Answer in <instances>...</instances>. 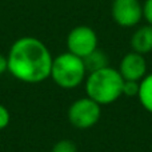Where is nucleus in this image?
<instances>
[{
	"label": "nucleus",
	"mask_w": 152,
	"mask_h": 152,
	"mask_svg": "<svg viewBox=\"0 0 152 152\" xmlns=\"http://www.w3.org/2000/svg\"><path fill=\"white\" fill-rule=\"evenodd\" d=\"M50 77L60 88H76L87 77V69L83 59L71 52L58 55L56 58H53Z\"/></svg>",
	"instance_id": "7ed1b4c3"
},
{
	"label": "nucleus",
	"mask_w": 152,
	"mask_h": 152,
	"mask_svg": "<svg viewBox=\"0 0 152 152\" xmlns=\"http://www.w3.org/2000/svg\"><path fill=\"white\" fill-rule=\"evenodd\" d=\"M51 152H77V147H76V144L72 140L63 139L53 144Z\"/></svg>",
	"instance_id": "9b49d317"
},
{
	"label": "nucleus",
	"mask_w": 152,
	"mask_h": 152,
	"mask_svg": "<svg viewBox=\"0 0 152 152\" xmlns=\"http://www.w3.org/2000/svg\"><path fill=\"white\" fill-rule=\"evenodd\" d=\"M87 96L100 105L112 104L120 96H123V83L119 69L105 67L103 69L88 74L86 77Z\"/></svg>",
	"instance_id": "f03ea898"
},
{
	"label": "nucleus",
	"mask_w": 152,
	"mask_h": 152,
	"mask_svg": "<svg viewBox=\"0 0 152 152\" xmlns=\"http://www.w3.org/2000/svg\"><path fill=\"white\" fill-rule=\"evenodd\" d=\"M8 71V64H7V56L0 53V75Z\"/></svg>",
	"instance_id": "2eb2a0df"
},
{
	"label": "nucleus",
	"mask_w": 152,
	"mask_h": 152,
	"mask_svg": "<svg viewBox=\"0 0 152 152\" xmlns=\"http://www.w3.org/2000/svg\"><path fill=\"white\" fill-rule=\"evenodd\" d=\"M119 72L124 80L140 81L147 75V61L144 59V55L135 51L126 53L120 61Z\"/></svg>",
	"instance_id": "0eeeda50"
},
{
	"label": "nucleus",
	"mask_w": 152,
	"mask_h": 152,
	"mask_svg": "<svg viewBox=\"0 0 152 152\" xmlns=\"http://www.w3.org/2000/svg\"><path fill=\"white\" fill-rule=\"evenodd\" d=\"M10 121H11L10 111L7 110V107L0 104V129H4L5 127L10 124Z\"/></svg>",
	"instance_id": "ddd939ff"
},
{
	"label": "nucleus",
	"mask_w": 152,
	"mask_h": 152,
	"mask_svg": "<svg viewBox=\"0 0 152 152\" xmlns=\"http://www.w3.org/2000/svg\"><path fill=\"white\" fill-rule=\"evenodd\" d=\"M132 51L137 53H150L152 51V26H142L134 32L131 37Z\"/></svg>",
	"instance_id": "6e6552de"
},
{
	"label": "nucleus",
	"mask_w": 152,
	"mask_h": 152,
	"mask_svg": "<svg viewBox=\"0 0 152 152\" xmlns=\"http://www.w3.org/2000/svg\"><path fill=\"white\" fill-rule=\"evenodd\" d=\"M97 35L91 27L77 26L69 31L67 36V48L68 52L74 53L79 58H86L87 55L97 48Z\"/></svg>",
	"instance_id": "39448f33"
},
{
	"label": "nucleus",
	"mask_w": 152,
	"mask_h": 152,
	"mask_svg": "<svg viewBox=\"0 0 152 152\" xmlns=\"http://www.w3.org/2000/svg\"><path fill=\"white\" fill-rule=\"evenodd\" d=\"M137 99L143 105V108L152 113V74L145 75L140 80Z\"/></svg>",
	"instance_id": "9d476101"
},
{
	"label": "nucleus",
	"mask_w": 152,
	"mask_h": 152,
	"mask_svg": "<svg viewBox=\"0 0 152 152\" xmlns=\"http://www.w3.org/2000/svg\"><path fill=\"white\" fill-rule=\"evenodd\" d=\"M139 84H140V81L124 80L123 95L124 96H137V94H139Z\"/></svg>",
	"instance_id": "f8f14e48"
},
{
	"label": "nucleus",
	"mask_w": 152,
	"mask_h": 152,
	"mask_svg": "<svg viewBox=\"0 0 152 152\" xmlns=\"http://www.w3.org/2000/svg\"><path fill=\"white\" fill-rule=\"evenodd\" d=\"M112 19L124 28L135 27L143 19V4L140 0H112Z\"/></svg>",
	"instance_id": "423d86ee"
},
{
	"label": "nucleus",
	"mask_w": 152,
	"mask_h": 152,
	"mask_svg": "<svg viewBox=\"0 0 152 152\" xmlns=\"http://www.w3.org/2000/svg\"><path fill=\"white\" fill-rule=\"evenodd\" d=\"M143 18L150 26H152V0H145L143 4Z\"/></svg>",
	"instance_id": "4468645a"
},
{
	"label": "nucleus",
	"mask_w": 152,
	"mask_h": 152,
	"mask_svg": "<svg viewBox=\"0 0 152 152\" xmlns=\"http://www.w3.org/2000/svg\"><path fill=\"white\" fill-rule=\"evenodd\" d=\"M102 115V105L91 97H80L68 108V120L75 128L88 129L97 124Z\"/></svg>",
	"instance_id": "20e7f679"
},
{
	"label": "nucleus",
	"mask_w": 152,
	"mask_h": 152,
	"mask_svg": "<svg viewBox=\"0 0 152 152\" xmlns=\"http://www.w3.org/2000/svg\"><path fill=\"white\" fill-rule=\"evenodd\" d=\"M83 61L84 66H86L87 74H91V72L99 71V69H103L105 67H110V58L99 47L95 51H92L89 55H87L86 58H83Z\"/></svg>",
	"instance_id": "1a4fd4ad"
},
{
	"label": "nucleus",
	"mask_w": 152,
	"mask_h": 152,
	"mask_svg": "<svg viewBox=\"0 0 152 152\" xmlns=\"http://www.w3.org/2000/svg\"><path fill=\"white\" fill-rule=\"evenodd\" d=\"M53 56L40 39L23 36L13 42L7 55L8 72L19 81L37 84L51 76Z\"/></svg>",
	"instance_id": "f257e3e1"
}]
</instances>
